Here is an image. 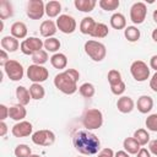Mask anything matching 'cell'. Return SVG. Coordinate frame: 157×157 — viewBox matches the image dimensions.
I'll list each match as a JSON object with an SVG mask.
<instances>
[{
    "label": "cell",
    "instance_id": "obj_50",
    "mask_svg": "<svg viewBox=\"0 0 157 157\" xmlns=\"http://www.w3.org/2000/svg\"><path fill=\"white\" fill-rule=\"evenodd\" d=\"M152 17H153V21L157 23V10H155V11H153V13H152Z\"/></svg>",
    "mask_w": 157,
    "mask_h": 157
},
{
    "label": "cell",
    "instance_id": "obj_29",
    "mask_svg": "<svg viewBox=\"0 0 157 157\" xmlns=\"http://www.w3.org/2000/svg\"><path fill=\"white\" fill-rule=\"evenodd\" d=\"M108 33H109L108 26L102 23V22H97L94 28H93V31H92V33L90 36L93 37V38H104V37L108 36Z\"/></svg>",
    "mask_w": 157,
    "mask_h": 157
},
{
    "label": "cell",
    "instance_id": "obj_26",
    "mask_svg": "<svg viewBox=\"0 0 157 157\" xmlns=\"http://www.w3.org/2000/svg\"><path fill=\"white\" fill-rule=\"evenodd\" d=\"M96 4H97L96 0H75L74 1L75 7L81 12H91L94 9Z\"/></svg>",
    "mask_w": 157,
    "mask_h": 157
},
{
    "label": "cell",
    "instance_id": "obj_14",
    "mask_svg": "<svg viewBox=\"0 0 157 157\" xmlns=\"http://www.w3.org/2000/svg\"><path fill=\"white\" fill-rule=\"evenodd\" d=\"M58 31V27H56V22L52 21V20H45L40 23V27H39V32L42 34V37H45V38H52Z\"/></svg>",
    "mask_w": 157,
    "mask_h": 157
},
{
    "label": "cell",
    "instance_id": "obj_18",
    "mask_svg": "<svg viewBox=\"0 0 157 157\" xmlns=\"http://www.w3.org/2000/svg\"><path fill=\"white\" fill-rule=\"evenodd\" d=\"M27 115V110L25 108V105L17 103L12 107H10V110H9V117L12 119V120H16V121H22Z\"/></svg>",
    "mask_w": 157,
    "mask_h": 157
},
{
    "label": "cell",
    "instance_id": "obj_52",
    "mask_svg": "<svg viewBox=\"0 0 157 157\" xmlns=\"http://www.w3.org/2000/svg\"><path fill=\"white\" fill-rule=\"evenodd\" d=\"M78 157H82V156H78Z\"/></svg>",
    "mask_w": 157,
    "mask_h": 157
},
{
    "label": "cell",
    "instance_id": "obj_34",
    "mask_svg": "<svg viewBox=\"0 0 157 157\" xmlns=\"http://www.w3.org/2000/svg\"><path fill=\"white\" fill-rule=\"evenodd\" d=\"M48 59H49L48 52L47 50H43V49L39 50V52H37V53H34L32 55V61L36 65H43V64H45L48 61Z\"/></svg>",
    "mask_w": 157,
    "mask_h": 157
},
{
    "label": "cell",
    "instance_id": "obj_38",
    "mask_svg": "<svg viewBox=\"0 0 157 157\" xmlns=\"http://www.w3.org/2000/svg\"><path fill=\"white\" fill-rule=\"evenodd\" d=\"M145 125H146L147 130L157 132V113H155V114H151V115H148V117L146 118Z\"/></svg>",
    "mask_w": 157,
    "mask_h": 157
},
{
    "label": "cell",
    "instance_id": "obj_43",
    "mask_svg": "<svg viewBox=\"0 0 157 157\" xmlns=\"http://www.w3.org/2000/svg\"><path fill=\"white\" fill-rule=\"evenodd\" d=\"M150 88H151L153 92L157 93V71L152 75L151 80H150Z\"/></svg>",
    "mask_w": 157,
    "mask_h": 157
},
{
    "label": "cell",
    "instance_id": "obj_28",
    "mask_svg": "<svg viewBox=\"0 0 157 157\" xmlns=\"http://www.w3.org/2000/svg\"><path fill=\"white\" fill-rule=\"evenodd\" d=\"M29 93H31L32 99L40 101L45 96V90H44V87L40 83H32L29 86Z\"/></svg>",
    "mask_w": 157,
    "mask_h": 157
},
{
    "label": "cell",
    "instance_id": "obj_46",
    "mask_svg": "<svg viewBox=\"0 0 157 157\" xmlns=\"http://www.w3.org/2000/svg\"><path fill=\"white\" fill-rule=\"evenodd\" d=\"M150 67L153 69L155 71H157V54L151 56V59H150Z\"/></svg>",
    "mask_w": 157,
    "mask_h": 157
},
{
    "label": "cell",
    "instance_id": "obj_8",
    "mask_svg": "<svg viewBox=\"0 0 157 157\" xmlns=\"http://www.w3.org/2000/svg\"><path fill=\"white\" fill-rule=\"evenodd\" d=\"M32 141L38 146H52L55 142V134L52 130L42 129L32 134Z\"/></svg>",
    "mask_w": 157,
    "mask_h": 157
},
{
    "label": "cell",
    "instance_id": "obj_44",
    "mask_svg": "<svg viewBox=\"0 0 157 157\" xmlns=\"http://www.w3.org/2000/svg\"><path fill=\"white\" fill-rule=\"evenodd\" d=\"M148 148H150V152L157 157V139H156V140H152V141H150Z\"/></svg>",
    "mask_w": 157,
    "mask_h": 157
},
{
    "label": "cell",
    "instance_id": "obj_4",
    "mask_svg": "<svg viewBox=\"0 0 157 157\" xmlns=\"http://www.w3.org/2000/svg\"><path fill=\"white\" fill-rule=\"evenodd\" d=\"M83 49H85V53L93 61H102L107 55L105 45L98 40H94V39L87 40L83 45Z\"/></svg>",
    "mask_w": 157,
    "mask_h": 157
},
{
    "label": "cell",
    "instance_id": "obj_15",
    "mask_svg": "<svg viewBox=\"0 0 157 157\" xmlns=\"http://www.w3.org/2000/svg\"><path fill=\"white\" fill-rule=\"evenodd\" d=\"M135 107V103L132 101L131 97L129 96H121L120 98H118V102H117V108L120 113L123 114H128L130 112H132Z\"/></svg>",
    "mask_w": 157,
    "mask_h": 157
},
{
    "label": "cell",
    "instance_id": "obj_3",
    "mask_svg": "<svg viewBox=\"0 0 157 157\" xmlns=\"http://www.w3.org/2000/svg\"><path fill=\"white\" fill-rule=\"evenodd\" d=\"M82 125L86 130H96L103 125V113L97 108L85 110L82 115Z\"/></svg>",
    "mask_w": 157,
    "mask_h": 157
},
{
    "label": "cell",
    "instance_id": "obj_49",
    "mask_svg": "<svg viewBox=\"0 0 157 157\" xmlns=\"http://www.w3.org/2000/svg\"><path fill=\"white\" fill-rule=\"evenodd\" d=\"M151 36H152V39L157 43V28H156V29H153V32H152V34H151Z\"/></svg>",
    "mask_w": 157,
    "mask_h": 157
},
{
    "label": "cell",
    "instance_id": "obj_47",
    "mask_svg": "<svg viewBox=\"0 0 157 157\" xmlns=\"http://www.w3.org/2000/svg\"><path fill=\"white\" fill-rule=\"evenodd\" d=\"M7 132V125L5 121H1L0 123V136H5Z\"/></svg>",
    "mask_w": 157,
    "mask_h": 157
},
{
    "label": "cell",
    "instance_id": "obj_39",
    "mask_svg": "<svg viewBox=\"0 0 157 157\" xmlns=\"http://www.w3.org/2000/svg\"><path fill=\"white\" fill-rule=\"evenodd\" d=\"M125 88H126V86H125V82H124V81H120L119 83L110 86V91H112V93L115 94V96H121V94L125 92Z\"/></svg>",
    "mask_w": 157,
    "mask_h": 157
},
{
    "label": "cell",
    "instance_id": "obj_25",
    "mask_svg": "<svg viewBox=\"0 0 157 157\" xmlns=\"http://www.w3.org/2000/svg\"><path fill=\"white\" fill-rule=\"evenodd\" d=\"M123 147H124V151H126L129 155H137V152L141 148L140 144L134 137H126L123 141Z\"/></svg>",
    "mask_w": 157,
    "mask_h": 157
},
{
    "label": "cell",
    "instance_id": "obj_5",
    "mask_svg": "<svg viewBox=\"0 0 157 157\" xmlns=\"http://www.w3.org/2000/svg\"><path fill=\"white\" fill-rule=\"evenodd\" d=\"M130 72L134 80L137 82H144L150 77V67L142 60H135L130 65Z\"/></svg>",
    "mask_w": 157,
    "mask_h": 157
},
{
    "label": "cell",
    "instance_id": "obj_32",
    "mask_svg": "<svg viewBox=\"0 0 157 157\" xmlns=\"http://www.w3.org/2000/svg\"><path fill=\"white\" fill-rule=\"evenodd\" d=\"M78 92L83 98H92L96 93V88L91 82H85L78 87Z\"/></svg>",
    "mask_w": 157,
    "mask_h": 157
},
{
    "label": "cell",
    "instance_id": "obj_24",
    "mask_svg": "<svg viewBox=\"0 0 157 157\" xmlns=\"http://www.w3.org/2000/svg\"><path fill=\"white\" fill-rule=\"evenodd\" d=\"M16 98H17L18 103L22 105H27L29 103V101L32 99L29 90H27L25 86H17L16 87Z\"/></svg>",
    "mask_w": 157,
    "mask_h": 157
},
{
    "label": "cell",
    "instance_id": "obj_16",
    "mask_svg": "<svg viewBox=\"0 0 157 157\" xmlns=\"http://www.w3.org/2000/svg\"><path fill=\"white\" fill-rule=\"evenodd\" d=\"M18 39H16L12 36H5L1 38V48L7 53H15L20 48Z\"/></svg>",
    "mask_w": 157,
    "mask_h": 157
},
{
    "label": "cell",
    "instance_id": "obj_1",
    "mask_svg": "<svg viewBox=\"0 0 157 157\" xmlns=\"http://www.w3.org/2000/svg\"><path fill=\"white\" fill-rule=\"evenodd\" d=\"M74 147L81 155H96L101 148V141L98 136L90 130H78L72 135Z\"/></svg>",
    "mask_w": 157,
    "mask_h": 157
},
{
    "label": "cell",
    "instance_id": "obj_37",
    "mask_svg": "<svg viewBox=\"0 0 157 157\" xmlns=\"http://www.w3.org/2000/svg\"><path fill=\"white\" fill-rule=\"evenodd\" d=\"M107 78H108V82H109V86H113V85H117L119 83L121 80V74L115 70V69H112L108 71V75H107Z\"/></svg>",
    "mask_w": 157,
    "mask_h": 157
},
{
    "label": "cell",
    "instance_id": "obj_36",
    "mask_svg": "<svg viewBox=\"0 0 157 157\" xmlns=\"http://www.w3.org/2000/svg\"><path fill=\"white\" fill-rule=\"evenodd\" d=\"M98 5L104 10V11H114L119 7L120 1L119 0H101Z\"/></svg>",
    "mask_w": 157,
    "mask_h": 157
},
{
    "label": "cell",
    "instance_id": "obj_51",
    "mask_svg": "<svg viewBox=\"0 0 157 157\" xmlns=\"http://www.w3.org/2000/svg\"><path fill=\"white\" fill-rule=\"evenodd\" d=\"M31 157H42V156H39V155H36V153H32V155H31Z\"/></svg>",
    "mask_w": 157,
    "mask_h": 157
},
{
    "label": "cell",
    "instance_id": "obj_41",
    "mask_svg": "<svg viewBox=\"0 0 157 157\" xmlns=\"http://www.w3.org/2000/svg\"><path fill=\"white\" fill-rule=\"evenodd\" d=\"M9 55H7V52H5L4 49H1L0 50V65L4 67L7 63H9Z\"/></svg>",
    "mask_w": 157,
    "mask_h": 157
},
{
    "label": "cell",
    "instance_id": "obj_21",
    "mask_svg": "<svg viewBox=\"0 0 157 157\" xmlns=\"http://www.w3.org/2000/svg\"><path fill=\"white\" fill-rule=\"evenodd\" d=\"M50 64H52L53 67H55L58 70H63L67 65V58L63 53H55L50 58Z\"/></svg>",
    "mask_w": 157,
    "mask_h": 157
},
{
    "label": "cell",
    "instance_id": "obj_17",
    "mask_svg": "<svg viewBox=\"0 0 157 157\" xmlns=\"http://www.w3.org/2000/svg\"><path fill=\"white\" fill-rule=\"evenodd\" d=\"M136 107H137V110L142 114H147L148 112H151V109L153 108V99L147 96V94H144L141 97H139L137 102H136Z\"/></svg>",
    "mask_w": 157,
    "mask_h": 157
},
{
    "label": "cell",
    "instance_id": "obj_13",
    "mask_svg": "<svg viewBox=\"0 0 157 157\" xmlns=\"http://www.w3.org/2000/svg\"><path fill=\"white\" fill-rule=\"evenodd\" d=\"M32 130H33L32 124L27 120H22V121L16 123L12 126L11 132L15 137H26V136H29L32 134Z\"/></svg>",
    "mask_w": 157,
    "mask_h": 157
},
{
    "label": "cell",
    "instance_id": "obj_31",
    "mask_svg": "<svg viewBox=\"0 0 157 157\" xmlns=\"http://www.w3.org/2000/svg\"><path fill=\"white\" fill-rule=\"evenodd\" d=\"M139 144L140 146H145L150 142V134L146 129H137L135 132H134V136H132Z\"/></svg>",
    "mask_w": 157,
    "mask_h": 157
},
{
    "label": "cell",
    "instance_id": "obj_22",
    "mask_svg": "<svg viewBox=\"0 0 157 157\" xmlns=\"http://www.w3.org/2000/svg\"><path fill=\"white\" fill-rule=\"evenodd\" d=\"M110 26L114 29H125L126 28V18L123 13L115 12L110 16Z\"/></svg>",
    "mask_w": 157,
    "mask_h": 157
},
{
    "label": "cell",
    "instance_id": "obj_45",
    "mask_svg": "<svg viewBox=\"0 0 157 157\" xmlns=\"http://www.w3.org/2000/svg\"><path fill=\"white\" fill-rule=\"evenodd\" d=\"M136 157H151V152H150V150H147L145 147H141L140 151L137 152Z\"/></svg>",
    "mask_w": 157,
    "mask_h": 157
},
{
    "label": "cell",
    "instance_id": "obj_7",
    "mask_svg": "<svg viewBox=\"0 0 157 157\" xmlns=\"http://www.w3.org/2000/svg\"><path fill=\"white\" fill-rule=\"evenodd\" d=\"M44 47V42L39 39L38 37H28L21 42L20 49L25 55H33L34 53L42 50Z\"/></svg>",
    "mask_w": 157,
    "mask_h": 157
},
{
    "label": "cell",
    "instance_id": "obj_19",
    "mask_svg": "<svg viewBox=\"0 0 157 157\" xmlns=\"http://www.w3.org/2000/svg\"><path fill=\"white\" fill-rule=\"evenodd\" d=\"M10 31H11V36L15 37L16 39H23V38H26L27 32H28L27 26L23 22H21V21L13 22L12 26H11V28H10Z\"/></svg>",
    "mask_w": 157,
    "mask_h": 157
},
{
    "label": "cell",
    "instance_id": "obj_10",
    "mask_svg": "<svg viewBox=\"0 0 157 157\" xmlns=\"http://www.w3.org/2000/svg\"><path fill=\"white\" fill-rule=\"evenodd\" d=\"M76 21L72 16L70 15H66V13H63L60 15L58 18H56V27L60 32L65 33V34H71L76 31Z\"/></svg>",
    "mask_w": 157,
    "mask_h": 157
},
{
    "label": "cell",
    "instance_id": "obj_12",
    "mask_svg": "<svg viewBox=\"0 0 157 157\" xmlns=\"http://www.w3.org/2000/svg\"><path fill=\"white\" fill-rule=\"evenodd\" d=\"M146 15H147V6L145 2L137 1L134 2L132 6L130 7V20L135 25H141L145 21Z\"/></svg>",
    "mask_w": 157,
    "mask_h": 157
},
{
    "label": "cell",
    "instance_id": "obj_48",
    "mask_svg": "<svg viewBox=\"0 0 157 157\" xmlns=\"http://www.w3.org/2000/svg\"><path fill=\"white\" fill-rule=\"evenodd\" d=\"M114 157H130L126 151H118L114 153Z\"/></svg>",
    "mask_w": 157,
    "mask_h": 157
},
{
    "label": "cell",
    "instance_id": "obj_20",
    "mask_svg": "<svg viewBox=\"0 0 157 157\" xmlns=\"http://www.w3.org/2000/svg\"><path fill=\"white\" fill-rule=\"evenodd\" d=\"M60 11H61V4L59 1L52 0V1H48L45 4V15L49 18L59 17L60 16Z\"/></svg>",
    "mask_w": 157,
    "mask_h": 157
},
{
    "label": "cell",
    "instance_id": "obj_6",
    "mask_svg": "<svg viewBox=\"0 0 157 157\" xmlns=\"http://www.w3.org/2000/svg\"><path fill=\"white\" fill-rule=\"evenodd\" d=\"M27 77L33 83H40V82H44L49 77V71L43 65L32 64L27 67Z\"/></svg>",
    "mask_w": 157,
    "mask_h": 157
},
{
    "label": "cell",
    "instance_id": "obj_42",
    "mask_svg": "<svg viewBox=\"0 0 157 157\" xmlns=\"http://www.w3.org/2000/svg\"><path fill=\"white\" fill-rule=\"evenodd\" d=\"M9 110H10V108H7L5 104H0V113H1L0 119H1V121H4L9 117Z\"/></svg>",
    "mask_w": 157,
    "mask_h": 157
},
{
    "label": "cell",
    "instance_id": "obj_35",
    "mask_svg": "<svg viewBox=\"0 0 157 157\" xmlns=\"http://www.w3.org/2000/svg\"><path fill=\"white\" fill-rule=\"evenodd\" d=\"M15 156L16 157H31L32 155V150L28 145L26 144H20L15 147Z\"/></svg>",
    "mask_w": 157,
    "mask_h": 157
},
{
    "label": "cell",
    "instance_id": "obj_40",
    "mask_svg": "<svg viewBox=\"0 0 157 157\" xmlns=\"http://www.w3.org/2000/svg\"><path fill=\"white\" fill-rule=\"evenodd\" d=\"M97 157H114V151L112 148H109V147H105V148L99 151Z\"/></svg>",
    "mask_w": 157,
    "mask_h": 157
},
{
    "label": "cell",
    "instance_id": "obj_2",
    "mask_svg": "<svg viewBox=\"0 0 157 157\" xmlns=\"http://www.w3.org/2000/svg\"><path fill=\"white\" fill-rule=\"evenodd\" d=\"M80 78V72L76 69H66L59 72L54 77V86L64 94H74L78 87L77 81Z\"/></svg>",
    "mask_w": 157,
    "mask_h": 157
},
{
    "label": "cell",
    "instance_id": "obj_23",
    "mask_svg": "<svg viewBox=\"0 0 157 157\" xmlns=\"http://www.w3.org/2000/svg\"><path fill=\"white\" fill-rule=\"evenodd\" d=\"M96 23L97 22L94 21L93 17H91V16L83 17L81 20V22H80V32L82 34H91L93 28H94V26H96Z\"/></svg>",
    "mask_w": 157,
    "mask_h": 157
},
{
    "label": "cell",
    "instance_id": "obj_33",
    "mask_svg": "<svg viewBox=\"0 0 157 157\" xmlns=\"http://www.w3.org/2000/svg\"><path fill=\"white\" fill-rule=\"evenodd\" d=\"M60 40L55 37H52V38H47L44 40V48L47 52H50V53H56L59 49H60Z\"/></svg>",
    "mask_w": 157,
    "mask_h": 157
},
{
    "label": "cell",
    "instance_id": "obj_9",
    "mask_svg": "<svg viewBox=\"0 0 157 157\" xmlns=\"http://www.w3.org/2000/svg\"><path fill=\"white\" fill-rule=\"evenodd\" d=\"M45 13V4L42 0H29L26 6V15L31 20H39Z\"/></svg>",
    "mask_w": 157,
    "mask_h": 157
},
{
    "label": "cell",
    "instance_id": "obj_30",
    "mask_svg": "<svg viewBox=\"0 0 157 157\" xmlns=\"http://www.w3.org/2000/svg\"><path fill=\"white\" fill-rule=\"evenodd\" d=\"M124 36H125V38L129 42L134 43V42H137L140 39L141 33H140V29L137 27H135V26H128L124 29Z\"/></svg>",
    "mask_w": 157,
    "mask_h": 157
},
{
    "label": "cell",
    "instance_id": "obj_11",
    "mask_svg": "<svg viewBox=\"0 0 157 157\" xmlns=\"http://www.w3.org/2000/svg\"><path fill=\"white\" fill-rule=\"evenodd\" d=\"M4 71L11 81H20V80H22V77L25 75L23 66L17 60H11V59L4 66Z\"/></svg>",
    "mask_w": 157,
    "mask_h": 157
},
{
    "label": "cell",
    "instance_id": "obj_27",
    "mask_svg": "<svg viewBox=\"0 0 157 157\" xmlns=\"http://www.w3.org/2000/svg\"><path fill=\"white\" fill-rule=\"evenodd\" d=\"M13 15V6L10 1L7 0H1L0 1V18L1 21L11 17Z\"/></svg>",
    "mask_w": 157,
    "mask_h": 157
}]
</instances>
